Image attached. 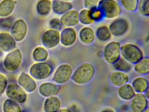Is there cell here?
<instances>
[{
	"instance_id": "cell-1",
	"label": "cell",
	"mask_w": 149,
	"mask_h": 112,
	"mask_svg": "<svg viewBox=\"0 0 149 112\" xmlns=\"http://www.w3.org/2000/svg\"><path fill=\"white\" fill-rule=\"evenodd\" d=\"M122 58L130 64H136L143 58L142 50L136 45L126 43L121 46Z\"/></svg>"
},
{
	"instance_id": "cell-2",
	"label": "cell",
	"mask_w": 149,
	"mask_h": 112,
	"mask_svg": "<svg viewBox=\"0 0 149 112\" xmlns=\"http://www.w3.org/2000/svg\"><path fill=\"white\" fill-rule=\"evenodd\" d=\"M97 7L107 19H114L122 13L121 6L115 0H100Z\"/></svg>"
},
{
	"instance_id": "cell-3",
	"label": "cell",
	"mask_w": 149,
	"mask_h": 112,
	"mask_svg": "<svg viewBox=\"0 0 149 112\" xmlns=\"http://www.w3.org/2000/svg\"><path fill=\"white\" fill-rule=\"evenodd\" d=\"M95 68L90 63H85L79 66L72 75L73 81L78 84L89 82L94 76Z\"/></svg>"
},
{
	"instance_id": "cell-4",
	"label": "cell",
	"mask_w": 149,
	"mask_h": 112,
	"mask_svg": "<svg viewBox=\"0 0 149 112\" xmlns=\"http://www.w3.org/2000/svg\"><path fill=\"white\" fill-rule=\"evenodd\" d=\"M121 45L118 42L111 41L108 43L104 49L103 56L104 60L108 63H116L120 59Z\"/></svg>"
},
{
	"instance_id": "cell-5",
	"label": "cell",
	"mask_w": 149,
	"mask_h": 112,
	"mask_svg": "<svg viewBox=\"0 0 149 112\" xmlns=\"http://www.w3.org/2000/svg\"><path fill=\"white\" fill-rule=\"evenodd\" d=\"M109 28L111 35L116 37L122 36L128 31L129 24L125 18H118L111 23Z\"/></svg>"
},
{
	"instance_id": "cell-6",
	"label": "cell",
	"mask_w": 149,
	"mask_h": 112,
	"mask_svg": "<svg viewBox=\"0 0 149 112\" xmlns=\"http://www.w3.org/2000/svg\"><path fill=\"white\" fill-rule=\"evenodd\" d=\"M52 69L49 64L40 63L33 66L30 73L33 77L37 79H43L49 76L52 72Z\"/></svg>"
},
{
	"instance_id": "cell-7",
	"label": "cell",
	"mask_w": 149,
	"mask_h": 112,
	"mask_svg": "<svg viewBox=\"0 0 149 112\" xmlns=\"http://www.w3.org/2000/svg\"><path fill=\"white\" fill-rule=\"evenodd\" d=\"M60 42V32L59 31L49 29L43 34L42 43L48 48H53L57 46Z\"/></svg>"
},
{
	"instance_id": "cell-8",
	"label": "cell",
	"mask_w": 149,
	"mask_h": 112,
	"mask_svg": "<svg viewBox=\"0 0 149 112\" xmlns=\"http://www.w3.org/2000/svg\"><path fill=\"white\" fill-rule=\"evenodd\" d=\"M77 38V32L73 27H66L60 33V42L63 46H70L74 45Z\"/></svg>"
},
{
	"instance_id": "cell-9",
	"label": "cell",
	"mask_w": 149,
	"mask_h": 112,
	"mask_svg": "<svg viewBox=\"0 0 149 112\" xmlns=\"http://www.w3.org/2000/svg\"><path fill=\"white\" fill-rule=\"evenodd\" d=\"M72 69L68 64H63L58 67L54 74V79L59 84L67 82L71 77Z\"/></svg>"
},
{
	"instance_id": "cell-10",
	"label": "cell",
	"mask_w": 149,
	"mask_h": 112,
	"mask_svg": "<svg viewBox=\"0 0 149 112\" xmlns=\"http://www.w3.org/2000/svg\"><path fill=\"white\" fill-rule=\"evenodd\" d=\"M60 19L63 27H74L80 22L79 12L77 10L72 9L62 15Z\"/></svg>"
},
{
	"instance_id": "cell-11",
	"label": "cell",
	"mask_w": 149,
	"mask_h": 112,
	"mask_svg": "<svg viewBox=\"0 0 149 112\" xmlns=\"http://www.w3.org/2000/svg\"><path fill=\"white\" fill-rule=\"evenodd\" d=\"M21 60L20 52L19 50H15L8 54L4 60V65L8 70L14 71L19 67Z\"/></svg>"
},
{
	"instance_id": "cell-12",
	"label": "cell",
	"mask_w": 149,
	"mask_h": 112,
	"mask_svg": "<svg viewBox=\"0 0 149 112\" xmlns=\"http://www.w3.org/2000/svg\"><path fill=\"white\" fill-rule=\"evenodd\" d=\"M6 93L8 97L18 102H23L26 100V93L16 84L9 85Z\"/></svg>"
},
{
	"instance_id": "cell-13",
	"label": "cell",
	"mask_w": 149,
	"mask_h": 112,
	"mask_svg": "<svg viewBox=\"0 0 149 112\" xmlns=\"http://www.w3.org/2000/svg\"><path fill=\"white\" fill-rule=\"evenodd\" d=\"M132 101L131 108L133 112H143L148 106V101L144 95L138 94L134 95Z\"/></svg>"
},
{
	"instance_id": "cell-14",
	"label": "cell",
	"mask_w": 149,
	"mask_h": 112,
	"mask_svg": "<svg viewBox=\"0 0 149 112\" xmlns=\"http://www.w3.org/2000/svg\"><path fill=\"white\" fill-rule=\"evenodd\" d=\"M73 8V4L70 1L54 0L52 2V10L57 15H62L69 10L72 9Z\"/></svg>"
},
{
	"instance_id": "cell-15",
	"label": "cell",
	"mask_w": 149,
	"mask_h": 112,
	"mask_svg": "<svg viewBox=\"0 0 149 112\" xmlns=\"http://www.w3.org/2000/svg\"><path fill=\"white\" fill-rule=\"evenodd\" d=\"M27 32V26L23 20L16 21L12 29V34L17 41L22 40L26 36Z\"/></svg>"
},
{
	"instance_id": "cell-16",
	"label": "cell",
	"mask_w": 149,
	"mask_h": 112,
	"mask_svg": "<svg viewBox=\"0 0 149 112\" xmlns=\"http://www.w3.org/2000/svg\"><path fill=\"white\" fill-rule=\"evenodd\" d=\"M80 41L85 44H90L94 42L95 38V34L94 29L89 26L83 27L79 33Z\"/></svg>"
},
{
	"instance_id": "cell-17",
	"label": "cell",
	"mask_w": 149,
	"mask_h": 112,
	"mask_svg": "<svg viewBox=\"0 0 149 112\" xmlns=\"http://www.w3.org/2000/svg\"><path fill=\"white\" fill-rule=\"evenodd\" d=\"M15 43L13 37L8 33L0 34V47L4 50L8 51L15 48Z\"/></svg>"
},
{
	"instance_id": "cell-18",
	"label": "cell",
	"mask_w": 149,
	"mask_h": 112,
	"mask_svg": "<svg viewBox=\"0 0 149 112\" xmlns=\"http://www.w3.org/2000/svg\"><path fill=\"white\" fill-rule=\"evenodd\" d=\"M19 82L21 85L28 92L33 91L36 88L34 80L27 74H23L19 79Z\"/></svg>"
},
{
	"instance_id": "cell-19",
	"label": "cell",
	"mask_w": 149,
	"mask_h": 112,
	"mask_svg": "<svg viewBox=\"0 0 149 112\" xmlns=\"http://www.w3.org/2000/svg\"><path fill=\"white\" fill-rule=\"evenodd\" d=\"M111 83L116 86H121L127 83L129 80V77L127 74L123 72H114L110 76Z\"/></svg>"
},
{
	"instance_id": "cell-20",
	"label": "cell",
	"mask_w": 149,
	"mask_h": 112,
	"mask_svg": "<svg viewBox=\"0 0 149 112\" xmlns=\"http://www.w3.org/2000/svg\"><path fill=\"white\" fill-rule=\"evenodd\" d=\"M95 34L97 38L102 42L109 41L111 37L109 27L105 25L99 26L97 29Z\"/></svg>"
},
{
	"instance_id": "cell-21",
	"label": "cell",
	"mask_w": 149,
	"mask_h": 112,
	"mask_svg": "<svg viewBox=\"0 0 149 112\" xmlns=\"http://www.w3.org/2000/svg\"><path fill=\"white\" fill-rule=\"evenodd\" d=\"M59 87L52 83H45L40 87L41 93L45 96H52L57 94L59 92Z\"/></svg>"
},
{
	"instance_id": "cell-22",
	"label": "cell",
	"mask_w": 149,
	"mask_h": 112,
	"mask_svg": "<svg viewBox=\"0 0 149 112\" xmlns=\"http://www.w3.org/2000/svg\"><path fill=\"white\" fill-rule=\"evenodd\" d=\"M118 93L120 97L125 100L131 99L135 95L134 89L129 84H124L120 87Z\"/></svg>"
},
{
	"instance_id": "cell-23",
	"label": "cell",
	"mask_w": 149,
	"mask_h": 112,
	"mask_svg": "<svg viewBox=\"0 0 149 112\" xmlns=\"http://www.w3.org/2000/svg\"><path fill=\"white\" fill-rule=\"evenodd\" d=\"M61 106V102L58 98L51 97L47 99L45 103L46 112H56Z\"/></svg>"
},
{
	"instance_id": "cell-24",
	"label": "cell",
	"mask_w": 149,
	"mask_h": 112,
	"mask_svg": "<svg viewBox=\"0 0 149 112\" xmlns=\"http://www.w3.org/2000/svg\"><path fill=\"white\" fill-rule=\"evenodd\" d=\"M15 2L13 0H4L0 4V16H6L13 10Z\"/></svg>"
},
{
	"instance_id": "cell-25",
	"label": "cell",
	"mask_w": 149,
	"mask_h": 112,
	"mask_svg": "<svg viewBox=\"0 0 149 112\" xmlns=\"http://www.w3.org/2000/svg\"><path fill=\"white\" fill-rule=\"evenodd\" d=\"M135 70L137 72L141 74H146L149 72V58L143 57L135 64Z\"/></svg>"
},
{
	"instance_id": "cell-26",
	"label": "cell",
	"mask_w": 149,
	"mask_h": 112,
	"mask_svg": "<svg viewBox=\"0 0 149 112\" xmlns=\"http://www.w3.org/2000/svg\"><path fill=\"white\" fill-rule=\"evenodd\" d=\"M133 89L138 92H145L148 88V82L143 78H137L132 83Z\"/></svg>"
},
{
	"instance_id": "cell-27",
	"label": "cell",
	"mask_w": 149,
	"mask_h": 112,
	"mask_svg": "<svg viewBox=\"0 0 149 112\" xmlns=\"http://www.w3.org/2000/svg\"><path fill=\"white\" fill-rule=\"evenodd\" d=\"M52 5L50 0H41L37 4V11L40 15H47L52 9Z\"/></svg>"
},
{
	"instance_id": "cell-28",
	"label": "cell",
	"mask_w": 149,
	"mask_h": 112,
	"mask_svg": "<svg viewBox=\"0 0 149 112\" xmlns=\"http://www.w3.org/2000/svg\"><path fill=\"white\" fill-rule=\"evenodd\" d=\"M79 22L84 25H90L94 23L90 14V10L84 9L79 12Z\"/></svg>"
},
{
	"instance_id": "cell-29",
	"label": "cell",
	"mask_w": 149,
	"mask_h": 112,
	"mask_svg": "<svg viewBox=\"0 0 149 112\" xmlns=\"http://www.w3.org/2000/svg\"><path fill=\"white\" fill-rule=\"evenodd\" d=\"M114 64V68L119 71L126 72L129 71L132 68L130 63L123 58H120V59Z\"/></svg>"
},
{
	"instance_id": "cell-30",
	"label": "cell",
	"mask_w": 149,
	"mask_h": 112,
	"mask_svg": "<svg viewBox=\"0 0 149 112\" xmlns=\"http://www.w3.org/2000/svg\"><path fill=\"white\" fill-rule=\"evenodd\" d=\"M139 0H120L122 7L128 11L135 12L137 10Z\"/></svg>"
},
{
	"instance_id": "cell-31",
	"label": "cell",
	"mask_w": 149,
	"mask_h": 112,
	"mask_svg": "<svg viewBox=\"0 0 149 112\" xmlns=\"http://www.w3.org/2000/svg\"><path fill=\"white\" fill-rule=\"evenodd\" d=\"M137 10L142 15L149 16V0H139Z\"/></svg>"
},
{
	"instance_id": "cell-32",
	"label": "cell",
	"mask_w": 149,
	"mask_h": 112,
	"mask_svg": "<svg viewBox=\"0 0 149 112\" xmlns=\"http://www.w3.org/2000/svg\"><path fill=\"white\" fill-rule=\"evenodd\" d=\"M48 55V52L43 47H38L36 48L33 52L34 58L37 61L46 60L47 58Z\"/></svg>"
},
{
	"instance_id": "cell-33",
	"label": "cell",
	"mask_w": 149,
	"mask_h": 112,
	"mask_svg": "<svg viewBox=\"0 0 149 112\" xmlns=\"http://www.w3.org/2000/svg\"><path fill=\"white\" fill-rule=\"evenodd\" d=\"M5 112H21L19 106L13 101L7 100L4 105Z\"/></svg>"
},
{
	"instance_id": "cell-34",
	"label": "cell",
	"mask_w": 149,
	"mask_h": 112,
	"mask_svg": "<svg viewBox=\"0 0 149 112\" xmlns=\"http://www.w3.org/2000/svg\"><path fill=\"white\" fill-rule=\"evenodd\" d=\"M90 10L91 18L95 22H101L104 19V16L103 13L98 7H96Z\"/></svg>"
},
{
	"instance_id": "cell-35",
	"label": "cell",
	"mask_w": 149,
	"mask_h": 112,
	"mask_svg": "<svg viewBox=\"0 0 149 112\" xmlns=\"http://www.w3.org/2000/svg\"><path fill=\"white\" fill-rule=\"evenodd\" d=\"M49 25L52 29L59 31L62 29L63 27L60 19L57 18H54L51 19L49 22Z\"/></svg>"
},
{
	"instance_id": "cell-36",
	"label": "cell",
	"mask_w": 149,
	"mask_h": 112,
	"mask_svg": "<svg viewBox=\"0 0 149 112\" xmlns=\"http://www.w3.org/2000/svg\"><path fill=\"white\" fill-rule=\"evenodd\" d=\"M13 19L11 17L0 19V27L4 29L10 28L13 24Z\"/></svg>"
},
{
	"instance_id": "cell-37",
	"label": "cell",
	"mask_w": 149,
	"mask_h": 112,
	"mask_svg": "<svg viewBox=\"0 0 149 112\" xmlns=\"http://www.w3.org/2000/svg\"><path fill=\"white\" fill-rule=\"evenodd\" d=\"M100 0H84V5L85 8L91 9L97 7Z\"/></svg>"
},
{
	"instance_id": "cell-38",
	"label": "cell",
	"mask_w": 149,
	"mask_h": 112,
	"mask_svg": "<svg viewBox=\"0 0 149 112\" xmlns=\"http://www.w3.org/2000/svg\"><path fill=\"white\" fill-rule=\"evenodd\" d=\"M7 85V80L5 76L0 74V94L4 92Z\"/></svg>"
},
{
	"instance_id": "cell-39",
	"label": "cell",
	"mask_w": 149,
	"mask_h": 112,
	"mask_svg": "<svg viewBox=\"0 0 149 112\" xmlns=\"http://www.w3.org/2000/svg\"><path fill=\"white\" fill-rule=\"evenodd\" d=\"M57 112H72V111H70L69 109H66V108H63V109H61L59 111H57Z\"/></svg>"
},
{
	"instance_id": "cell-40",
	"label": "cell",
	"mask_w": 149,
	"mask_h": 112,
	"mask_svg": "<svg viewBox=\"0 0 149 112\" xmlns=\"http://www.w3.org/2000/svg\"><path fill=\"white\" fill-rule=\"evenodd\" d=\"M102 112H114L112 110H110V109H107V110H104Z\"/></svg>"
},
{
	"instance_id": "cell-41",
	"label": "cell",
	"mask_w": 149,
	"mask_h": 112,
	"mask_svg": "<svg viewBox=\"0 0 149 112\" xmlns=\"http://www.w3.org/2000/svg\"><path fill=\"white\" fill-rule=\"evenodd\" d=\"M143 112H149V109H148V108H147V109H146V110H145V111Z\"/></svg>"
},
{
	"instance_id": "cell-42",
	"label": "cell",
	"mask_w": 149,
	"mask_h": 112,
	"mask_svg": "<svg viewBox=\"0 0 149 112\" xmlns=\"http://www.w3.org/2000/svg\"><path fill=\"white\" fill-rule=\"evenodd\" d=\"M61 1H72V0H61Z\"/></svg>"
}]
</instances>
